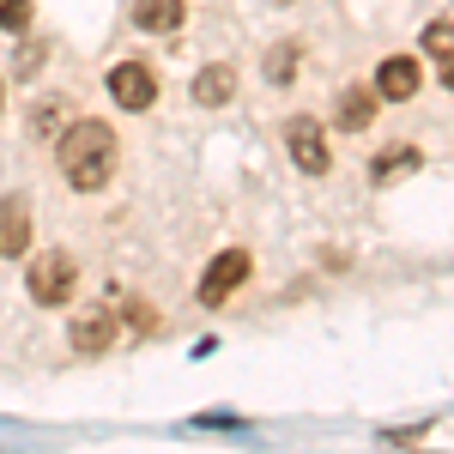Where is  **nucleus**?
<instances>
[{
    "label": "nucleus",
    "mask_w": 454,
    "mask_h": 454,
    "mask_svg": "<svg viewBox=\"0 0 454 454\" xmlns=\"http://www.w3.org/2000/svg\"><path fill=\"white\" fill-rule=\"evenodd\" d=\"M61 170L79 194H98L115 176V128L109 121H73L61 134Z\"/></svg>",
    "instance_id": "nucleus-1"
},
{
    "label": "nucleus",
    "mask_w": 454,
    "mask_h": 454,
    "mask_svg": "<svg viewBox=\"0 0 454 454\" xmlns=\"http://www.w3.org/2000/svg\"><path fill=\"white\" fill-rule=\"evenodd\" d=\"M25 285H31V303L61 309V303L73 297V285H79V261H73V254H61V248H49V254H36V261H31Z\"/></svg>",
    "instance_id": "nucleus-2"
},
{
    "label": "nucleus",
    "mask_w": 454,
    "mask_h": 454,
    "mask_svg": "<svg viewBox=\"0 0 454 454\" xmlns=\"http://www.w3.org/2000/svg\"><path fill=\"white\" fill-rule=\"evenodd\" d=\"M285 152H291V164L303 176H327V134H321V121L291 115L285 121Z\"/></svg>",
    "instance_id": "nucleus-3"
},
{
    "label": "nucleus",
    "mask_w": 454,
    "mask_h": 454,
    "mask_svg": "<svg viewBox=\"0 0 454 454\" xmlns=\"http://www.w3.org/2000/svg\"><path fill=\"white\" fill-rule=\"evenodd\" d=\"M248 267H254V261H248V248H224V254H212V267H207V279H200L194 297H200L207 309H212V303H224V297L248 279Z\"/></svg>",
    "instance_id": "nucleus-4"
},
{
    "label": "nucleus",
    "mask_w": 454,
    "mask_h": 454,
    "mask_svg": "<svg viewBox=\"0 0 454 454\" xmlns=\"http://www.w3.org/2000/svg\"><path fill=\"white\" fill-rule=\"evenodd\" d=\"M109 98H115L121 109H134V115H140V109L158 104V79H152V67H145V61H121V67H109Z\"/></svg>",
    "instance_id": "nucleus-5"
},
{
    "label": "nucleus",
    "mask_w": 454,
    "mask_h": 454,
    "mask_svg": "<svg viewBox=\"0 0 454 454\" xmlns=\"http://www.w3.org/2000/svg\"><path fill=\"white\" fill-rule=\"evenodd\" d=\"M67 340H73L79 357H104V351L121 340V327H115V315H109V309H85V315H73Z\"/></svg>",
    "instance_id": "nucleus-6"
},
{
    "label": "nucleus",
    "mask_w": 454,
    "mask_h": 454,
    "mask_svg": "<svg viewBox=\"0 0 454 454\" xmlns=\"http://www.w3.org/2000/svg\"><path fill=\"white\" fill-rule=\"evenodd\" d=\"M419 91V55H387L376 67V98L382 104H406Z\"/></svg>",
    "instance_id": "nucleus-7"
},
{
    "label": "nucleus",
    "mask_w": 454,
    "mask_h": 454,
    "mask_svg": "<svg viewBox=\"0 0 454 454\" xmlns=\"http://www.w3.org/2000/svg\"><path fill=\"white\" fill-rule=\"evenodd\" d=\"M237 98V67H224V61H212V67L194 73V104L200 109H218Z\"/></svg>",
    "instance_id": "nucleus-8"
},
{
    "label": "nucleus",
    "mask_w": 454,
    "mask_h": 454,
    "mask_svg": "<svg viewBox=\"0 0 454 454\" xmlns=\"http://www.w3.org/2000/svg\"><path fill=\"white\" fill-rule=\"evenodd\" d=\"M31 248V207L12 194V200H0V254H25Z\"/></svg>",
    "instance_id": "nucleus-9"
},
{
    "label": "nucleus",
    "mask_w": 454,
    "mask_h": 454,
    "mask_svg": "<svg viewBox=\"0 0 454 454\" xmlns=\"http://www.w3.org/2000/svg\"><path fill=\"white\" fill-rule=\"evenodd\" d=\"M176 25H182V0H134V31L170 36Z\"/></svg>",
    "instance_id": "nucleus-10"
},
{
    "label": "nucleus",
    "mask_w": 454,
    "mask_h": 454,
    "mask_svg": "<svg viewBox=\"0 0 454 454\" xmlns=\"http://www.w3.org/2000/svg\"><path fill=\"white\" fill-rule=\"evenodd\" d=\"M370 115H376V91H346V98H340V128L364 134V128H370Z\"/></svg>",
    "instance_id": "nucleus-11"
},
{
    "label": "nucleus",
    "mask_w": 454,
    "mask_h": 454,
    "mask_svg": "<svg viewBox=\"0 0 454 454\" xmlns=\"http://www.w3.org/2000/svg\"><path fill=\"white\" fill-rule=\"evenodd\" d=\"M406 170H419V145H394L376 158V182H400Z\"/></svg>",
    "instance_id": "nucleus-12"
},
{
    "label": "nucleus",
    "mask_w": 454,
    "mask_h": 454,
    "mask_svg": "<svg viewBox=\"0 0 454 454\" xmlns=\"http://www.w3.org/2000/svg\"><path fill=\"white\" fill-rule=\"evenodd\" d=\"M424 49H430L436 61H449L454 55V19H430V25H424Z\"/></svg>",
    "instance_id": "nucleus-13"
},
{
    "label": "nucleus",
    "mask_w": 454,
    "mask_h": 454,
    "mask_svg": "<svg viewBox=\"0 0 454 454\" xmlns=\"http://www.w3.org/2000/svg\"><path fill=\"white\" fill-rule=\"evenodd\" d=\"M61 115H67V98H43V104L31 109V128H36V134H55Z\"/></svg>",
    "instance_id": "nucleus-14"
},
{
    "label": "nucleus",
    "mask_w": 454,
    "mask_h": 454,
    "mask_svg": "<svg viewBox=\"0 0 454 454\" xmlns=\"http://www.w3.org/2000/svg\"><path fill=\"white\" fill-rule=\"evenodd\" d=\"M31 19V0H0V31H25Z\"/></svg>",
    "instance_id": "nucleus-15"
},
{
    "label": "nucleus",
    "mask_w": 454,
    "mask_h": 454,
    "mask_svg": "<svg viewBox=\"0 0 454 454\" xmlns=\"http://www.w3.org/2000/svg\"><path fill=\"white\" fill-rule=\"evenodd\" d=\"M291 67H297V49H273V61H267L273 85H291Z\"/></svg>",
    "instance_id": "nucleus-16"
},
{
    "label": "nucleus",
    "mask_w": 454,
    "mask_h": 454,
    "mask_svg": "<svg viewBox=\"0 0 454 454\" xmlns=\"http://www.w3.org/2000/svg\"><path fill=\"white\" fill-rule=\"evenodd\" d=\"M442 85H449V91H454V55H449V61H442Z\"/></svg>",
    "instance_id": "nucleus-17"
}]
</instances>
